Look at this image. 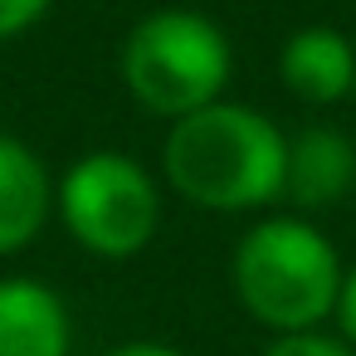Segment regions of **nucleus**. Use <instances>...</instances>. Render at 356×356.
Wrapping results in <instances>:
<instances>
[{
	"label": "nucleus",
	"instance_id": "nucleus-1",
	"mask_svg": "<svg viewBox=\"0 0 356 356\" xmlns=\"http://www.w3.org/2000/svg\"><path fill=\"white\" fill-rule=\"evenodd\" d=\"M288 171V137L283 127L244 103H210L171 122L161 142V176L166 186L215 215L264 210L283 195Z\"/></svg>",
	"mask_w": 356,
	"mask_h": 356
},
{
	"label": "nucleus",
	"instance_id": "nucleus-2",
	"mask_svg": "<svg viewBox=\"0 0 356 356\" xmlns=\"http://www.w3.org/2000/svg\"><path fill=\"white\" fill-rule=\"evenodd\" d=\"M341 254L337 244L302 215H268L259 225L244 229V239L234 244V298L239 307L278 332H322V322L337 307V288H341Z\"/></svg>",
	"mask_w": 356,
	"mask_h": 356
},
{
	"label": "nucleus",
	"instance_id": "nucleus-3",
	"mask_svg": "<svg viewBox=\"0 0 356 356\" xmlns=\"http://www.w3.org/2000/svg\"><path fill=\"white\" fill-rule=\"evenodd\" d=\"M234 74L229 35L200 10H152L122 44V83L152 118H186L225 98Z\"/></svg>",
	"mask_w": 356,
	"mask_h": 356
},
{
	"label": "nucleus",
	"instance_id": "nucleus-4",
	"mask_svg": "<svg viewBox=\"0 0 356 356\" xmlns=\"http://www.w3.org/2000/svg\"><path fill=\"white\" fill-rule=\"evenodd\" d=\"M54 210L69 239L93 259H132L161 225V186L122 152H88L59 176Z\"/></svg>",
	"mask_w": 356,
	"mask_h": 356
},
{
	"label": "nucleus",
	"instance_id": "nucleus-5",
	"mask_svg": "<svg viewBox=\"0 0 356 356\" xmlns=\"http://www.w3.org/2000/svg\"><path fill=\"white\" fill-rule=\"evenodd\" d=\"M54 215V181L40 152L0 132V259L30 249Z\"/></svg>",
	"mask_w": 356,
	"mask_h": 356
},
{
	"label": "nucleus",
	"instance_id": "nucleus-6",
	"mask_svg": "<svg viewBox=\"0 0 356 356\" xmlns=\"http://www.w3.org/2000/svg\"><path fill=\"white\" fill-rule=\"evenodd\" d=\"M278 79L298 103H341L356 83V44L332 25H302L278 49Z\"/></svg>",
	"mask_w": 356,
	"mask_h": 356
},
{
	"label": "nucleus",
	"instance_id": "nucleus-7",
	"mask_svg": "<svg viewBox=\"0 0 356 356\" xmlns=\"http://www.w3.org/2000/svg\"><path fill=\"white\" fill-rule=\"evenodd\" d=\"M74 317L40 278H0V356H69Z\"/></svg>",
	"mask_w": 356,
	"mask_h": 356
},
{
	"label": "nucleus",
	"instance_id": "nucleus-8",
	"mask_svg": "<svg viewBox=\"0 0 356 356\" xmlns=\"http://www.w3.org/2000/svg\"><path fill=\"white\" fill-rule=\"evenodd\" d=\"M356 186V142L337 127H302L288 142L283 195L302 210H327Z\"/></svg>",
	"mask_w": 356,
	"mask_h": 356
},
{
	"label": "nucleus",
	"instance_id": "nucleus-9",
	"mask_svg": "<svg viewBox=\"0 0 356 356\" xmlns=\"http://www.w3.org/2000/svg\"><path fill=\"white\" fill-rule=\"evenodd\" d=\"M264 356H356V346H346L341 337H327V332H293V337H273L264 346Z\"/></svg>",
	"mask_w": 356,
	"mask_h": 356
},
{
	"label": "nucleus",
	"instance_id": "nucleus-10",
	"mask_svg": "<svg viewBox=\"0 0 356 356\" xmlns=\"http://www.w3.org/2000/svg\"><path fill=\"white\" fill-rule=\"evenodd\" d=\"M49 6H54V0H0V44L20 40L25 30H35L49 15Z\"/></svg>",
	"mask_w": 356,
	"mask_h": 356
},
{
	"label": "nucleus",
	"instance_id": "nucleus-11",
	"mask_svg": "<svg viewBox=\"0 0 356 356\" xmlns=\"http://www.w3.org/2000/svg\"><path fill=\"white\" fill-rule=\"evenodd\" d=\"M332 317H337V337H341L346 346H356V264L341 268V288H337Z\"/></svg>",
	"mask_w": 356,
	"mask_h": 356
},
{
	"label": "nucleus",
	"instance_id": "nucleus-12",
	"mask_svg": "<svg viewBox=\"0 0 356 356\" xmlns=\"http://www.w3.org/2000/svg\"><path fill=\"white\" fill-rule=\"evenodd\" d=\"M98 356H186V351H176L166 341H122V346H108Z\"/></svg>",
	"mask_w": 356,
	"mask_h": 356
},
{
	"label": "nucleus",
	"instance_id": "nucleus-13",
	"mask_svg": "<svg viewBox=\"0 0 356 356\" xmlns=\"http://www.w3.org/2000/svg\"><path fill=\"white\" fill-rule=\"evenodd\" d=\"M351 98H356V83H351Z\"/></svg>",
	"mask_w": 356,
	"mask_h": 356
}]
</instances>
